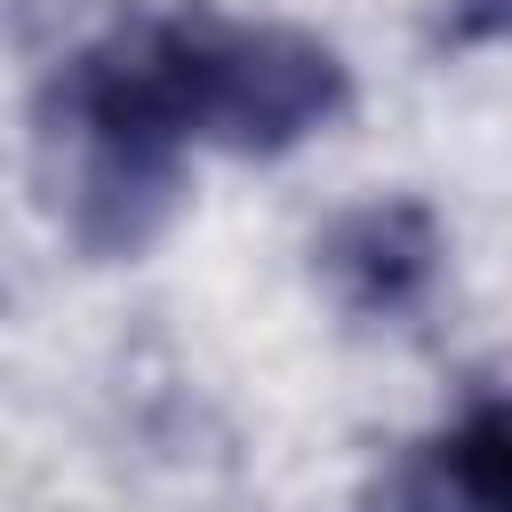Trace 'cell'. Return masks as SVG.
<instances>
[{
    "label": "cell",
    "instance_id": "1",
    "mask_svg": "<svg viewBox=\"0 0 512 512\" xmlns=\"http://www.w3.org/2000/svg\"><path fill=\"white\" fill-rule=\"evenodd\" d=\"M424 256L432 248H424V224L408 208H368L336 232V272H352L368 304H400L424 280Z\"/></svg>",
    "mask_w": 512,
    "mask_h": 512
},
{
    "label": "cell",
    "instance_id": "2",
    "mask_svg": "<svg viewBox=\"0 0 512 512\" xmlns=\"http://www.w3.org/2000/svg\"><path fill=\"white\" fill-rule=\"evenodd\" d=\"M488 16H496V24H512V0H488Z\"/></svg>",
    "mask_w": 512,
    "mask_h": 512
}]
</instances>
